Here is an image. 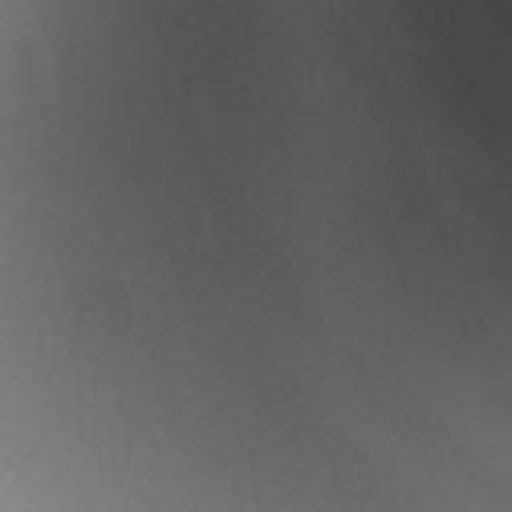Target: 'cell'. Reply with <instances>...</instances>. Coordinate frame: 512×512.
I'll list each match as a JSON object with an SVG mask.
<instances>
[]
</instances>
